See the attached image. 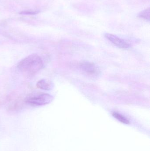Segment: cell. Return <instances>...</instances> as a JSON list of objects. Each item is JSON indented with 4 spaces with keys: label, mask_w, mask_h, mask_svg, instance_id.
<instances>
[{
    "label": "cell",
    "mask_w": 150,
    "mask_h": 151,
    "mask_svg": "<svg viewBox=\"0 0 150 151\" xmlns=\"http://www.w3.org/2000/svg\"><path fill=\"white\" fill-rule=\"evenodd\" d=\"M105 37L114 45L120 48L127 49L130 47V45L129 43L127 42L125 40L121 39L114 35L106 33L105 34Z\"/></svg>",
    "instance_id": "3"
},
{
    "label": "cell",
    "mask_w": 150,
    "mask_h": 151,
    "mask_svg": "<svg viewBox=\"0 0 150 151\" xmlns=\"http://www.w3.org/2000/svg\"><path fill=\"white\" fill-rule=\"evenodd\" d=\"M37 86L39 88L44 90H50L53 87V83L46 79H41L38 81Z\"/></svg>",
    "instance_id": "5"
},
{
    "label": "cell",
    "mask_w": 150,
    "mask_h": 151,
    "mask_svg": "<svg viewBox=\"0 0 150 151\" xmlns=\"http://www.w3.org/2000/svg\"><path fill=\"white\" fill-rule=\"evenodd\" d=\"M43 66V61L41 58L36 54L28 56L20 61L17 65V68L20 71L29 75L38 72Z\"/></svg>",
    "instance_id": "1"
},
{
    "label": "cell",
    "mask_w": 150,
    "mask_h": 151,
    "mask_svg": "<svg viewBox=\"0 0 150 151\" xmlns=\"http://www.w3.org/2000/svg\"><path fill=\"white\" fill-rule=\"evenodd\" d=\"M112 115L116 119L118 120V121L122 123L125 124H129V120L126 117H125L123 115H122L121 114L119 113L114 112L113 113Z\"/></svg>",
    "instance_id": "6"
},
{
    "label": "cell",
    "mask_w": 150,
    "mask_h": 151,
    "mask_svg": "<svg viewBox=\"0 0 150 151\" xmlns=\"http://www.w3.org/2000/svg\"><path fill=\"white\" fill-rule=\"evenodd\" d=\"M81 69L86 74L92 76L98 75L99 70L97 66L92 63L89 62H84L80 65Z\"/></svg>",
    "instance_id": "4"
},
{
    "label": "cell",
    "mask_w": 150,
    "mask_h": 151,
    "mask_svg": "<svg viewBox=\"0 0 150 151\" xmlns=\"http://www.w3.org/2000/svg\"><path fill=\"white\" fill-rule=\"evenodd\" d=\"M53 99V96L46 93L35 92L31 93L25 99L26 103L32 105L43 106L51 103Z\"/></svg>",
    "instance_id": "2"
},
{
    "label": "cell",
    "mask_w": 150,
    "mask_h": 151,
    "mask_svg": "<svg viewBox=\"0 0 150 151\" xmlns=\"http://www.w3.org/2000/svg\"><path fill=\"white\" fill-rule=\"evenodd\" d=\"M150 8L145 9L144 10L142 11L138 14V17L142 19H144L147 21H150Z\"/></svg>",
    "instance_id": "7"
}]
</instances>
